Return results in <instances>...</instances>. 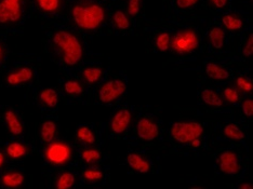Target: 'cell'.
<instances>
[{"instance_id":"21","label":"cell","mask_w":253,"mask_h":189,"mask_svg":"<svg viewBox=\"0 0 253 189\" xmlns=\"http://www.w3.org/2000/svg\"><path fill=\"white\" fill-rule=\"evenodd\" d=\"M76 137L82 144L87 146L94 145L96 142V135L94 131L88 127V125H80L76 131Z\"/></svg>"},{"instance_id":"35","label":"cell","mask_w":253,"mask_h":189,"mask_svg":"<svg viewBox=\"0 0 253 189\" xmlns=\"http://www.w3.org/2000/svg\"><path fill=\"white\" fill-rule=\"evenodd\" d=\"M243 113L246 117H252L253 114V101L251 99H247L243 102Z\"/></svg>"},{"instance_id":"8","label":"cell","mask_w":253,"mask_h":189,"mask_svg":"<svg viewBox=\"0 0 253 189\" xmlns=\"http://www.w3.org/2000/svg\"><path fill=\"white\" fill-rule=\"evenodd\" d=\"M36 74L31 66H21L10 72L4 80L9 87H19V85L31 82L35 78Z\"/></svg>"},{"instance_id":"32","label":"cell","mask_w":253,"mask_h":189,"mask_svg":"<svg viewBox=\"0 0 253 189\" xmlns=\"http://www.w3.org/2000/svg\"><path fill=\"white\" fill-rule=\"evenodd\" d=\"M222 95H223L222 99L225 100V102L229 103V104H237V103L240 101L239 91L233 87H227L224 89Z\"/></svg>"},{"instance_id":"28","label":"cell","mask_w":253,"mask_h":189,"mask_svg":"<svg viewBox=\"0 0 253 189\" xmlns=\"http://www.w3.org/2000/svg\"><path fill=\"white\" fill-rule=\"evenodd\" d=\"M80 156H82L83 161L87 164L99 162L102 158L100 151L96 150V148H84L82 153H80Z\"/></svg>"},{"instance_id":"22","label":"cell","mask_w":253,"mask_h":189,"mask_svg":"<svg viewBox=\"0 0 253 189\" xmlns=\"http://www.w3.org/2000/svg\"><path fill=\"white\" fill-rule=\"evenodd\" d=\"M201 100L207 106L212 108H220L224 105V101L222 96L218 95L215 91L212 89H205L201 92Z\"/></svg>"},{"instance_id":"39","label":"cell","mask_w":253,"mask_h":189,"mask_svg":"<svg viewBox=\"0 0 253 189\" xmlns=\"http://www.w3.org/2000/svg\"><path fill=\"white\" fill-rule=\"evenodd\" d=\"M5 164V153L0 151V170H1Z\"/></svg>"},{"instance_id":"27","label":"cell","mask_w":253,"mask_h":189,"mask_svg":"<svg viewBox=\"0 0 253 189\" xmlns=\"http://www.w3.org/2000/svg\"><path fill=\"white\" fill-rule=\"evenodd\" d=\"M76 183V176L72 172H63L55 181V187L59 189L72 188Z\"/></svg>"},{"instance_id":"40","label":"cell","mask_w":253,"mask_h":189,"mask_svg":"<svg viewBox=\"0 0 253 189\" xmlns=\"http://www.w3.org/2000/svg\"><path fill=\"white\" fill-rule=\"evenodd\" d=\"M189 144H191L193 147H198V146H200V140L199 139L194 140V141H192L191 143H189Z\"/></svg>"},{"instance_id":"37","label":"cell","mask_w":253,"mask_h":189,"mask_svg":"<svg viewBox=\"0 0 253 189\" xmlns=\"http://www.w3.org/2000/svg\"><path fill=\"white\" fill-rule=\"evenodd\" d=\"M199 0H176V7L180 9H188L194 7L195 4H197Z\"/></svg>"},{"instance_id":"3","label":"cell","mask_w":253,"mask_h":189,"mask_svg":"<svg viewBox=\"0 0 253 189\" xmlns=\"http://www.w3.org/2000/svg\"><path fill=\"white\" fill-rule=\"evenodd\" d=\"M200 39L196 31L185 28L171 36L170 49L177 55H187L195 52L199 47Z\"/></svg>"},{"instance_id":"33","label":"cell","mask_w":253,"mask_h":189,"mask_svg":"<svg viewBox=\"0 0 253 189\" xmlns=\"http://www.w3.org/2000/svg\"><path fill=\"white\" fill-rule=\"evenodd\" d=\"M236 87L245 93H251L253 89L252 80L248 77L239 76L237 79H236Z\"/></svg>"},{"instance_id":"38","label":"cell","mask_w":253,"mask_h":189,"mask_svg":"<svg viewBox=\"0 0 253 189\" xmlns=\"http://www.w3.org/2000/svg\"><path fill=\"white\" fill-rule=\"evenodd\" d=\"M210 3L217 9H223L227 5L228 0H209Z\"/></svg>"},{"instance_id":"13","label":"cell","mask_w":253,"mask_h":189,"mask_svg":"<svg viewBox=\"0 0 253 189\" xmlns=\"http://www.w3.org/2000/svg\"><path fill=\"white\" fill-rule=\"evenodd\" d=\"M126 163L137 173L145 174L151 171V162H149V160L139 152H129L126 154Z\"/></svg>"},{"instance_id":"18","label":"cell","mask_w":253,"mask_h":189,"mask_svg":"<svg viewBox=\"0 0 253 189\" xmlns=\"http://www.w3.org/2000/svg\"><path fill=\"white\" fill-rule=\"evenodd\" d=\"M57 133V124L52 119H48L45 120L40 125V130H39V136L42 142L48 144V143L52 142Z\"/></svg>"},{"instance_id":"14","label":"cell","mask_w":253,"mask_h":189,"mask_svg":"<svg viewBox=\"0 0 253 189\" xmlns=\"http://www.w3.org/2000/svg\"><path fill=\"white\" fill-rule=\"evenodd\" d=\"M25 182V177L22 172L11 170L5 172L0 177V184L5 188H19Z\"/></svg>"},{"instance_id":"34","label":"cell","mask_w":253,"mask_h":189,"mask_svg":"<svg viewBox=\"0 0 253 189\" xmlns=\"http://www.w3.org/2000/svg\"><path fill=\"white\" fill-rule=\"evenodd\" d=\"M141 0H129L128 5H126V11L131 16H136L141 12Z\"/></svg>"},{"instance_id":"10","label":"cell","mask_w":253,"mask_h":189,"mask_svg":"<svg viewBox=\"0 0 253 189\" xmlns=\"http://www.w3.org/2000/svg\"><path fill=\"white\" fill-rule=\"evenodd\" d=\"M218 168L226 175H237L241 169L237 153L232 151H223L218 157Z\"/></svg>"},{"instance_id":"11","label":"cell","mask_w":253,"mask_h":189,"mask_svg":"<svg viewBox=\"0 0 253 189\" xmlns=\"http://www.w3.org/2000/svg\"><path fill=\"white\" fill-rule=\"evenodd\" d=\"M136 133L142 141L152 142L159 136V128L151 118L143 117L137 121Z\"/></svg>"},{"instance_id":"17","label":"cell","mask_w":253,"mask_h":189,"mask_svg":"<svg viewBox=\"0 0 253 189\" xmlns=\"http://www.w3.org/2000/svg\"><path fill=\"white\" fill-rule=\"evenodd\" d=\"M39 102L43 107L49 108V110H53L57 107L60 102L59 93L52 88H45L40 91L39 93Z\"/></svg>"},{"instance_id":"7","label":"cell","mask_w":253,"mask_h":189,"mask_svg":"<svg viewBox=\"0 0 253 189\" xmlns=\"http://www.w3.org/2000/svg\"><path fill=\"white\" fill-rule=\"evenodd\" d=\"M23 16L22 2L0 0V24H15Z\"/></svg>"},{"instance_id":"12","label":"cell","mask_w":253,"mask_h":189,"mask_svg":"<svg viewBox=\"0 0 253 189\" xmlns=\"http://www.w3.org/2000/svg\"><path fill=\"white\" fill-rule=\"evenodd\" d=\"M4 123L7 125L9 132L14 136H21L24 132V124L22 122V119L16 112L12 110H7L3 113Z\"/></svg>"},{"instance_id":"4","label":"cell","mask_w":253,"mask_h":189,"mask_svg":"<svg viewBox=\"0 0 253 189\" xmlns=\"http://www.w3.org/2000/svg\"><path fill=\"white\" fill-rule=\"evenodd\" d=\"M73 148L64 141H55L50 142L45 146L43 151L44 160L48 163L54 165V167H62L71 162L73 159Z\"/></svg>"},{"instance_id":"30","label":"cell","mask_w":253,"mask_h":189,"mask_svg":"<svg viewBox=\"0 0 253 189\" xmlns=\"http://www.w3.org/2000/svg\"><path fill=\"white\" fill-rule=\"evenodd\" d=\"M170 43H171V35L168 32L160 33L156 37V40H155V44H156V47L160 52H167V51L170 49Z\"/></svg>"},{"instance_id":"41","label":"cell","mask_w":253,"mask_h":189,"mask_svg":"<svg viewBox=\"0 0 253 189\" xmlns=\"http://www.w3.org/2000/svg\"><path fill=\"white\" fill-rule=\"evenodd\" d=\"M3 56H4V51H3L2 45L0 44V64H1L2 61H3Z\"/></svg>"},{"instance_id":"26","label":"cell","mask_w":253,"mask_h":189,"mask_svg":"<svg viewBox=\"0 0 253 189\" xmlns=\"http://www.w3.org/2000/svg\"><path fill=\"white\" fill-rule=\"evenodd\" d=\"M209 39L212 47L215 50H220L225 42V33L221 27H213L209 33Z\"/></svg>"},{"instance_id":"15","label":"cell","mask_w":253,"mask_h":189,"mask_svg":"<svg viewBox=\"0 0 253 189\" xmlns=\"http://www.w3.org/2000/svg\"><path fill=\"white\" fill-rule=\"evenodd\" d=\"M105 73L101 66L90 65L84 67L82 72V78L85 83L96 84L99 83L104 77Z\"/></svg>"},{"instance_id":"19","label":"cell","mask_w":253,"mask_h":189,"mask_svg":"<svg viewBox=\"0 0 253 189\" xmlns=\"http://www.w3.org/2000/svg\"><path fill=\"white\" fill-rule=\"evenodd\" d=\"M38 11L44 14H55L62 9L63 0H34Z\"/></svg>"},{"instance_id":"36","label":"cell","mask_w":253,"mask_h":189,"mask_svg":"<svg viewBox=\"0 0 253 189\" xmlns=\"http://www.w3.org/2000/svg\"><path fill=\"white\" fill-rule=\"evenodd\" d=\"M252 53H253V35L250 34V36L248 37V39H247L246 45L243 50V55L246 57H249L252 55Z\"/></svg>"},{"instance_id":"25","label":"cell","mask_w":253,"mask_h":189,"mask_svg":"<svg viewBox=\"0 0 253 189\" xmlns=\"http://www.w3.org/2000/svg\"><path fill=\"white\" fill-rule=\"evenodd\" d=\"M223 133L228 140L234 142H241L245 140V133L237 124L235 123H228L223 129Z\"/></svg>"},{"instance_id":"42","label":"cell","mask_w":253,"mask_h":189,"mask_svg":"<svg viewBox=\"0 0 253 189\" xmlns=\"http://www.w3.org/2000/svg\"><path fill=\"white\" fill-rule=\"evenodd\" d=\"M238 188L239 189H252V185L251 184H241V185H239L238 186Z\"/></svg>"},{"instance_id":"6","label":"cell","mask_w":253,"mask_h":189,"mask_svg":"<svg viewBox=\"0 0 253 189\" xmlns=\"http://www.w3.org/2000/svg\"><path fill=\"white\" fill-rule=\"evenodd\" d=\"M126 90V83L120 79H111L103 83L97 91V99L103 104H112L122 97Z\"/></svg>"},{"instance_id":"23","label":"cell","mask_w":253,"mask_h":189,"mask_svg":"<svg viewBox=\"0 0 253 189\" xmlns=\"http://www.w3.org/2000/svg\"><path fill=\"white\" fill-rule=\"evenodd\" d=\"M82 176L84 182L91 183V184H94V183H100L101 181L104 180L105 173L104 171L101 170L100 168L96 167H88L83 170Z\"/></svg>"},{"instance_id":"9","label":"cell","mask_w":253,"mask_h":189,"mask_svg":"<svg viewBox=\"0 0 253 189\" xmlns=\"http://www.w3.org/2000/svg\"><path fill=\"white\" fill-rule=\"evenodd\" d=\"M133 120V116H132V112L129 108H120L116 113L113 114L111 119V131L115 134H122L126 132L130 124Z\"/></svg>"},{"instance_id":"5","label":"cell","mask_w":253,"mask_h":189,"mask_svg":"<svg viewBox=\"0 0 253 189\" xmlns=\"http://www.w3.org/2000/svg\"><path fill=\"white\" fill-rule=\"evenodd\" d=\"M170 134L174 141L185 145L194 140L200 139L204 134V127L201 123L195 121L175 122L171 125Z\"/></svg>"},{"instance_id":"29","label":"cell","mask_w":253,"mask_h":189,"mask_svg":"<svg viewBox=\"0 0 253 189\" xmlns=\"http://www.w3.org/2000/svg\"><path fill=\"white\" fill-rule=\"evenodd\" d=\"M113 22H114L115 27L120 31H126L130 27V21L128 19V15H126L122 10L115 11L114 16H113Z\"/></svg>"},{"instance_id":"31","label":"cell","mask_w":253,"mask_h":189,"mask_svg":"<svg viewBox=\"0 0 253 189\" xmlns=\"http://www.w3.org/2000/svg\"><path fill=\"white\" fill-rule=\"evenodd\" d=\"M64 91L68 95H80L84 93V85L77 80H67L64 83Z\"/></svg>"},{"instance_id":"16","label":"cell","mask_w":253,"mask_h":189,"mask_svg":"<svg viewBox=\"0 0 253 189\" xmlns=\"http://www.w3.org/2000/svg\"><path fill=\"white\" fill-rule=\"evenodd\" d=\"M28 154V147L19 141L10 142L5 146V156L12 160H20Z\"/></svg>"},{"instance_id":"20","label":"cell","mask_w":253,"mask_h":189,"mask_svg":"<svg viewBox=\"0 0 253 189\" xmlns=\"http://www.w3.org/2000/svg\"><path fill=\"white\" fill-rule=\"evenodd\" d=\"M206 74L211 79L218 80V81H223V80H227L231 76V74L226 70L225 67H223L215 63H208L206 65Z\"/></svg>"},{"instance_id":"1","label":"cell","mask_w":253,"mask_h":189,"mask_svg":"<svg viewBox=\"0 0 253 189\" xmlns=\"http://www.w3.org/2000/svg\"><path fill=\"white\" fill-rule=\"evenodd\" d=\"M52 44L63 64L68 67L79 65L84 59V45L80 39L70 31L60 30L54 33Z\"/></svg>"},{"instance_id":"43","label":"cell","mask_w":253,"mask_h":189,"mask_svg":"<svg viewBox=\"0 0 253 189\" xmlns=\"http://www.w3.org/2000/svg\"><path fill=\"white\" fill-rule=\"evenodd\" d=\"M12 1H19V2H22V0H12Z\"/></svg>"},{"instance_id":"24","label":"cell","mask_w":253,"mask_h":189,"mask_svg":"<svg viewBox=\"0 0 253 189\" xmlns=\"http://www.w3.org/2000/svg\"><path fill=\"white\" fill-rule=\"evenodd\" d=\"M222 24L225 27V30L229 32H236L244 27V21L238 15L228 13L222 16Z\"/></svg>"},{"instance_id":"2","label":"cell","mask_w":253,"mask_h":189,"mask_svg":"<svg viewBox=\"0 0 253 189\" xmlns=\"http://www.w3.org/2000/svg\"><path fill=\"white\" fill-rule=\"evenodd\" d=\"M107 18L105 8L95 1H82L72 9V20L80 30L95 31L104 24Z\"/></svg>"}]
</instances>
